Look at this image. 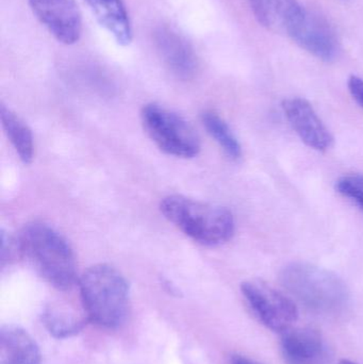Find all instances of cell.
Listing matches in <instances>:
<instances>
[{
	"label": "cell",
	"mask_w": 363,
	"mask_h": 364,
	"mask_svg": "<svg viewBox=\"0 0 363 364\" xmlns=\"http://www.w3.org/2000/svg\"><path fill=\"white\" fill-rule=\"evenodd\" d=\"M21 255L53 288L68 290L76 282L77 264L70 244L53 227L44 223L26 225L18 235Z\"/></svg>",
	"instance_id": "1"
},
{
	"label": "cell",
	"mask_w": 363,
	"mask_h": 364,
	"mask_svg": "<svg viewBox=\"0 0 363 364\" xmlns=\"http://www.w3.org/2000/svg\"><path fill=\"white\" fill-rule=\"evenodd\" d=\"M87 320L104 328H119L129 312V284L123 274L109 264L90 267L79 280Z\"/></svg>",
	"instance_id": "2"
},
{
	"label": "cell",
	"mask_w": 363,
	"mask_h": 364,
	"mask_svg": "<svg viewBox=\"0 0 363 364\" xmlns=\"http://www.w3.org/2000/svg\"><path fill=\"white\" fill-rule=\"evenodd\" d=\"M281 284L307 309L336 316L350 303V291L336 274L307 262H292L279 274Z\"/></svg>",
	"instance_id": "3"
},
{
	"label": "cell",
	"mask_w": 363,
	"mask_h": 364,
	"mask_svg": "<svg viewBox=\"0 0 363 364\" xmlns=\"http://www.w3.org/2000/svg\"><path fill=\"white\" fill-rule=\"evenodd\" d=\"M160 210L166 220L202 245H222L234 235V215L222 205L170 195L161 201Z\"/></svg>",
	"instance_id": "4"
},
{
	"label": "cell",
	"mask_w": 363,
	"mask_h": 364,
	"mask_svg": "<svg viewBox=\"0 0 363 364\" xmlns=\"http://www.w3.org/2000/svg\"><path fill=\"white\" fill-rule=\"evenodd\" d=\"M141 122L156 146L176 158L196 157L200 140L194 128L183 117L158 104H148L141 111Z\"/></svg>",
	"instance_id": "5"
},
{
	"label": "cell",
	"mask_w": 363,
	"mask_h": 364,
	"mask_svg": "<svg viewBox=\"0 0 363 364\" xmlns=\"http://www.w3.org/2000/svg\"><path fill=\"white\" fill-rule=\"evenodd\" d=\"M241 292L258 320L273 331H288L298 318L294 301L271 284L259 279L241 284Z\"/></svg>",
	"instance_id": "6"
},
{
	"label": "cell",
	"mask_w": 363,
	"mask_h": 364,
	"mask_svg": "<svg viewBox=\"0 0 363 364\" xmlns=\"http://www.w3.org/2000/svg\"><path fill=\"white\" fill-rule=\"evenodd\" d=\"M32 12L49 33L65 45L78 42L82 18L75 0H28Z\"/></svg>",
	"instance_id": "7"
},
{
	"label": "cell",
	"mask_w": 363,
	"mask_h": 364,
	"mask_svg": "<svg viewBox=\"0 0 363 364\" xmlns=\"http://www.w3.org/2000/svg\"><path fill=\"white\" fill-rule=\"evenodd\" d=\"M288 36L300 48L323 61H332L338 55V38L332 26L321 15L307 9H303Z\"/></svg>",
	"instance_id": "8"
},
{
	"label": "cell",
	"mask_w": 363,
	"mask_h": 364,
	"mask_svg": "<svg viewBox=\"0 0 363 364\" xmlns=\"http://www.w3.org/2000/svg\"><path fill=\"white\" fill-rule=\"evenodd\" d=\"M286 117L300 140L318 151L332 147L334 139L313 107L304 98H287L283 102Z\"/></svg>",
	"instance_id": "9"
},
{
	"label": "cell",
	"mask_w": 363,
	"mask_h": 364,
	"mask_svg": "<svg viewBox=\"0 0 363 364\" xmlns=\"http://www.w3.org/2000/svg\"><path fill=\"white\" fill-rule=\"evenodd\" d=\"M281 352L286 364H326L330 357L321 333L313 327L283 331Z\"/></svg>",
	"instance_id": "10"
},
{
	"label": "cell",
	"mask_w": 363,
	"mask_h": 364,
	"mask_svg": "<svg viewBox=\"0 0 363 364\" xmlns=\"http://www.w3.org/2000/svg\"><path fill=\"white\" fill-rule=\"evenodd\" d=\"M158 53L168 70L183 80L195 76L198 60L189 42L172 28L160 27L155 33Z\"/></svg>",
	"instance_id": "11"
},
{
	"label": "cell",
	"mask_w": 363,
	"mask_h": 364,
	"mask_svg": "<svg viewBox=\"0 0 363 364\" xmlns=\"http://www.w3.org/2000/svg\"><path fill=\"white\" fill-rule=\"evenodd\" d=\"M260 25L274 33L289 36L303 11L298 0H249Z\"/></svg>",
	"instance_id": "12"
},
{
	"label": "cell",
	"mask_w": 363,
	"mask_h": 364,
	"mask_svg": "<svg viewBox=\"0 0 363 364\" xmlns=\"http://www.w3.org/2000/svg\"><path fill=\"white\" fill-rule=\"evenodd\" d=\"M0 364H42L36 340L21 327L2 326L0 329Z\"/></svg>",
	"instance_id": "13"
},
{
	"label": "cell",
	"mask_w": 363,
	"mask_h": 364,
	"mask_svg": "<svg viewBox=\"0 0 363 364\" xmlns=\"http://www.w3.org/2000/svg\"><path fill=\"white\" fill-rule=\"evenodd\" d=\"M100 26L112 34L117 44L128 46L132 41L129 14L123 0H85Z\"/></svg>",
	"instance_id": "14"
},
{
	"label": "cell",
	"mask_w": 363,
	"mask_h": 364,
	"mask_svg": "<svg viewBox=\"0 0 363 364\" xmlns=\"http://www.w3.org/2000/svg\"><path fill=\"white\" fill-rule=\"evenodd\" d=\"M0 117L4 132L12 143L19 159L25 164H30L33 158L34 149L31 129L18 115H16V113L6 108L4 105H1Z\"/></svg>",
	"instance_id": "15"
},
{
	"label": "cell",
	"mask_w": 363,
	"mask_h": 364,
	"mask_svg": "<svg viewBox=\"0 0 363 364\" xmlns=\"http://www.w3.org/2000/svg\"><path fill=\"white\" fill-rule=\"evenodd\" d=\"M202 122L208 134L215 139L228 157L232 160L240 159L242 156L240 142L229 125L215 111H205L202 114Z\"/></svg>",
	"instance_id": "16"
},
{
	"label": "cell",
	"mask_w": 363,
	"mask_h": 364,
	"mask_svg": "<svg viewBox=\"0 0 363 364\" xmlns=\"http://www.w3.org/2000/svg\"><path fill=\"white\" fill-rule=\"evenodd\" d=\"M43 323L53 337L65 339L80 333L85 321L67 310L50 308L43 314Z\"/></svg>",
	"instance_id": "17"
},
{
	"label": "cell",
	"mask_w": 363,
	"mask_h": 364,
	"mask_svg": "<svg viewBox=\"0 0 363 364\" xmlns=\"http://www.w3.org/2000/svg\"><path fill=\"white\" fill-rule=\"evenodd\" d=\"M336 190L345 197L351 199L363 211V176L347 175L341 177L336 183Z\"/></svg>",
	"instance_id": "18"
},
{
	"label": "cell",
	"mask_w": 363,
	"mask_h": 364,
	"mask_svg": "<svg viewBox=\"0 0 363 364\" xmlns=\"http://www.w3.org/2000/svg\"><path fill=\"white\" fill-rule=\"evenodd\" d=\"M17 254L21 255V246H19L18 237H13L12 235L1 231V264L14 259Z\"/></svg>",
	"instance_id": "19"
},
{
	"label": "cell",
	"mask_w": 363,
	"mask_h": 364,
	"mask_svg": "<svg viewBox=\"0 0 363 364\" xmlns=\"http://www.w3.org/2000/svg\"><path fill=\"white\" fill-rule=\"evenodd\" d=\"M347 87L354 100L363 108V79L358 76H351L347 81Z\"/></svg>",
	"instance_id": "20"
},
{
	"label": "cell",
	"mask_w": 363,
	"mask_h": 364,
	"mask_svg": "<svg viewBox=\"0 0 363 364\" xmlns=\"http://www.w3.org/2000/svg\"><path fill=\"white\" fill-rule=\"evenodd\" d=\"M230 364H262L258 361L253 360L249 357L242 356V355H234L230 358Z\"/></svg>",
	"instance_id": "21"
},
{
	"label": "cell",
	"mask_w": 363,
	"mask_h": 364,
	"mask_svg": "<svg viewBox=\"0 0 363 364\" xmlns=\"http://www.w3.org/2000/svg\"><path fill=\"white\" fill-rule=\"evenodd\" d=\"M339 364H357L355 363H353V361L347 360V359H342V360L339 363Z\"/></svg>",
	"instance_id": "22"
}]
</instances>
